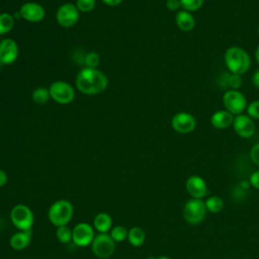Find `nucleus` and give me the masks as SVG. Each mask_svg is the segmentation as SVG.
<instances>
[{
	"mask_svg": "<svg viewBox=\"0 0 259 259\" xmlns=\"http://www.w3.org/2000/svg\"><path fill=\"white\" fill-rule=\"evenodd\" d=\"M252 82L255 87L259 88V70H257L252 76Z\"/></svg>",
	"mask_w": 259,
	"mask_h": 259,
	"instance_id": "f704fd0d",
	"label": "nucleus"
},
{
	"mask_svg": "<svg viewBox=\"0 0 259 259\" xmlns=\"http://www.w3.org/2000/svg\"><path fill=\"white\" fill-rule=\"evenodd\" d=\"M206 210L205 203L202 200L192 198L185 203L183 207V217L187 223L198 225L204 220Z\"/></svg>",
	"mask_w": 259,
	"mask_h": 259,
	"instance_id": "423d86ee",
	"label": "nucleus"
},
{
	"mask_svg": "<svg viewBox=\"0 0 259 259\" xmlns=\"http://www.w3.org/2000/svg\"><path fill=\"white\" fill-rule=\"evenodd\" d=\"M233 127L236 134L244 139L251 138L255 133L254 120L247 114H239L234 118Z\"/></svg>",
	"mask_w": 259,
	"mask_h": 259,
	"instance_id": "4468645a",
	"label": "nucleus"
},
{
	"mask_svg": "<svg viewBox=\"0 0 259 259\" xmlns=\"http://www.w3.org/2000/svg\"><path fill=\"white\" fill-rule=\"evenodd\" d=\"M250 183L251 185L256 188V189H259V170L258 171H255L251 174L250 176Z\"/></svg>",
	"mask_w": 259,
	"mask_h": 259,
	"instance_id": "473e14b6",
	"label": "nucleus"
},
{
	"mask_svg": "<svg viewBox=\"0 0 259 259\" xmlns=\"http://www.w3.org/2000/svg\"><path fill=\"white\" fill-rule=\"evenodd\" d=\"M250 158L254 164L259 166V143L252 147L250 151Z\"/></svg>",
	"mask_w": 259,
	"mask_h": 259,
	"instance_id": "7c9ffc66",
	"label": "nucleus"
},
{
	"mask_svg": "<svg viewBox=\"0 0 259 259\" xmlns=\"http://www.w3.org/2000/svg\"><path fill=\"white\" fill-rule=\"evenodd\" d=\"M2 66H3V64L0 62V69H1V67H2Z\"/></svg>",
	"mask_w": 259,
	"mask_h": 259,
	"instance_id": "58836bf2",
	"label": "nucleus"
},
{
	"mask_svg": "<svg viewBox=\"0 0 259 259\" xmlns=\"http://www.w3.org/2000/svg\"><path fill=\"white\" fill-rule=\"evenodd\" d=\"M234 115L227 110H218L210 117V123L218 130L228 128L233 124Z\"/></svg>",
	"mask_w": 259,
	"mask_h": 259,
	"instance_id": "dca6fc26",
	"label": "nucleus"
},
{
	"mask_svg": "<svg viewBox=\"0 0 259 259\" xmlns=\"http://www.w3.org/2000/svg\"><path fill=\"white\" fill-rule=\"evenodd\" d=\"M56 236H57V239L59 240V242H61L63 244H67L72 240L73 230H71L68 226L58 227Z\"/></svg>",
	"mask_w": 259,
	"mask_h": 259,
	"instance_id": "393cba45",
	"label": "nucleus"
},
{
	"mask_svg": "<svg viewBox=\"0 0 259 259\" xmlns=\"http://www.w3.org/2000/svg\"><path fill=\"white\" fill-rule=\"evenodd\" d=\"M223 104L227 111L233 115L242 114L247 108V100L245 95L239 90H228L223 95Z\"/></svg>",
	"mask_w": 259,
	"mask_h": 259,
	"instance_id": "39448f33",
	"label": "nucleus"
},
{
	"mask_svg": "<svg viewBox=\"0 0 259 259\" xmlns=\"http://www.w3.org/2000/svg\"><path fill=\"white\" fill-rule=\"evenodd\" d=\"M80 11L73 3L62 4L56 12V20L62 27H72L79 19Z\"/></svg>",
	"mask_w": 259,
	"mask_h": 259,
	"instance_id": "1a4fd4ad",
	"label": "nucleus"
},
{
	"mask_svg": "<svg viewBox=\"0 0 259 259\" xmlns=\"http://www.w3.org/2000/svg\"><path fill=\"white\" fill-rule=\"evenodd\" d=\"M77 89L86 95H96L104 91L108 85V79L104 73L97 69L84 67L75 80Z\"/></svg>",
	"mask_w": 259,
	"mask_h": 259,
	"instance_id": "f257e3e1",
	"label": "nucleus"
},
{
	"mask_svg": "<svg viewBox=\"0 0 259 259\" xmlns=\"http://www.w3.org/2000/svg\"><path fill=\"white\" fill-rule=\"evenodd\" d=\"M102 2L108 6H117L122 2V0H102Z\"/></svg>",
	"mask_w": 259,
	"mask_h": 259,
	"instance_id": "c9c22d12",
	"label": "nucleus"
},
{
	"mask_svg": "<svg viewBox=\"0 0 259 259\" xmlns=\"http://www.w3.org/2000/svg\"><path fill=\"white\" fill-rule=\"evenodd\" d=\"M175 22L180 30L186 32L191 31L195 26V19L193 15L186 10H180L176 13Z\"/></svg>",
	"mask_w": 259,
	"mask_h": 259,
	"instance_id": "a211bd4d",
	"label": "nucleus"
},
{
	"mask_svg": "<svg viewBox=\"0 0 259 259\" xmlns=\"http://www.w3.org/2000/svg\"><path fill=\"white\" fill-rule=\"evenodd\" d=\"M203 1L204 0H180V3L183 10L192 12L198 10L202 6Z\"/></svg>",
	"mask_w": 259,
	"mask_h": 259,
	"instance_id": "cd10ccee",
	"label": "nucleus"
},
{
	"mask_svg": "<svg viewBox=\"0 0 259 259\" xmlns=\"http://www.w3.org/2000/svg\"><path fill=\"white\" fill-rule=\"evenodd\" d=\"M128 231L122 226H115L110 230V237L114 242H122L127 239Z\"/></svg>",
	"mask_w": 259,
	"mask_h": 259,
	"instance_id": "a878e982",
	"label": "nucleus"
},
{
	"mask_svg": "<svg viewBox=\"0 0 259 259\" xmlns=\"http://www.w3.org/2000/svg\"><path fill=\"white\" fill-rule=\"evenodd\" d=\"M12 224L19 231H29L34 223L32 210L25 204H16L10 212Z\"/></svg>",
	"mask_w": 259,
	"mask_h": 259,
	"instance_id": "20e7f679",
	"label": "nucleus"
},
{
	"mask_svg": "<svg viewBox=\"0 0 259 259\" xmlns=\"http://www.w3.org/2000/svg\"><path fill=\"white\" fill-rule=\"evenodd\" d=\"M247 115H249L252 119H259V100L252 101L249 105H247Z\"/></svg>",
	"mask_w": 259,
	"mask_h": 259,
	"instance_id": "c756f323",
	"label": "nucleus"
},
{
	"mask_svg": "<svg viewBox=\"0 0 259 259\" xmlns=\"http://www.w3.org/2000/svg\"><path fill=\"white\" fill-rule=\"evenodd\" d=\"M93 226L99 233H107L111 230L112 219L108 213L100 212L94 218Z\"/></svg>",
	"mask_w": 259,
	"mask_h": 259,
	"instance_id": "6ab92c4d",
	"label": "nucleus"
},
{
	"mask_svg": "<svg viewBox=\"0 0 259 259\" xmlns=\"http://www.w3.org/2000/svg\"><path fill=\"white\" fill-rule=\"evenodd\" d=\"M14 17L8 12L0 13V34H6L12 30L14 25Z\"/></svg>",
	"mask_w": 259,
	"mask_h": 259,
	"instance_id": "4be33fe9",
	"label": "nucleus"
},
{
	"mask_svg": "<svg viewBox=\"0 0 259 259\" xmlns=\"http://www.w3.org/2000/svg\"><path fill=\"white\" fill-rule=\"evenodd\" d=\"M172 128L178 134H189L191 133L196 126V119L195 117L188 112L181 111L176 113L171 119Z\"/></svg>",
	"mask_w": 259,
	"mask_h": 259,
	"instance_id": "9d476101",
	"label": "nucleus"
},
{
	"mask_svg": "<svg viewBox=\"0 0 259 259\" xmlns=\"http://www.w3.org/2000/svg\"><path fill=\"white\" fill-rule=\"evenodd\" d=\"M7 180H8V177H7L6 172L4 170L0 169V187L4 186L7 183Z\"/></svg>",
	"mask_w": 259,
	"mask_h": 259,
	"instance_id": "72a5a7b5",
	"label": "nucleus"
},
{
	"mask_svg": "<svg viewBox=\"0 0 259 259\" xmlns=\"http://www.w3.org/2000/svg\"><path fill=\"white\" fill-rule=\"evenodd\" d=\"M157 259H170L169 257H166V256H161V257H158Z\"/></svg>",
	"mask_w": 259,
	"mask_h": 259,
	"instance_id": "4c0bfd02",
	"label": "nucleus"
},
{
	"mask_svg": "<svg viewBox=\"0 0 259 259\" xmlns=\"http://www.w3.org/2000/svg\"><path fill=\"white\" fill-rule=\"evenodd\" d=\"M204 203H205L206 209L213 213L220 212L224 207V201L219 196H210L206 199V201Z\"/></svg>",
	"mask_w": 259,
	"mask_h": 259,
	"instance_id": "b1692460",
	"label": "nucleus"
},
{
	"mask_svg": "<svg viewBox=\"0 0 259 259\" xmlns=\"http://www.w3.org/2000/svg\"><path fill=\"white\" fill-rule=\"evenodd\" d=\"M19 55L16 41L12 38H4L0 41V62L3 65L13 64Z\"/></svg>",
	"mask_w": 259,
	"mask_h": 259,
	"instance_id": "f8f14e48",
	"label": "nucleus"
},
{
	"mask_svg": "<svg viewBox=\"0 0 259 259\" xmlns=\"http://www.w3.org/2000/svg\"><path fill=\"white\" fill-rule=\"evenodd\" d=\"M31 98L36 104H46L51 98L50 91L48 88L37 87L32 91Z\"/></svg>",
	"mask_w": 259,
	"mask_h": 259,
	"instance_id": "5701e85b",
	"label": "nucleus"
},
{
	"mask_svg": "<svg viewBox=\"0 0 259 259\" xmlns=\"http://www.w3.org/2000/svg\"><path fill=\"white\" fill-rule=\"evenodd\" d=\"M92 252L101 259L110 257L115 249V242L107 233H99L96 235L91 243Z\"/></svg>",
	"mask_w": 259,
	"mask_h": 259,
	"instance_id": "0eeeda50",
	"label": "nucleus"
},
{
	"mask_svg": "<svg viewBox=\"0 0 259 259\" xmlns=\"http://www.w3.org/2000/svg\"><path fill=\"white\" fill-rule=\"evenodd\" d=\"M255 59H256L257 63L259 64V46L257 47V49H256V51H255Z\"/></svg>",
	"mask_w": 259,
	"mask_h": 259,
	"instance_id": "e433bc0d",
	"label": "nucleus"
},
{
	"mask_svg": "<svg viewBox=\"0 0 259 259\" xmlns=\"http://www.w3.org/2000/svg\"><path fill=\"white\" fill-rule=\"evenodd\" d=\"M145 232L142 228L140 227H133L127 234V240L131 245L134 247H140L144 244L145 242Z\"/></svg>",
	"mask_w": 259,
	"mask_h": 259,
	"instance_id": "aec40b11",
	"label": "nucleus"
},
{
	"mask_svg": "<svg viewBox=\"0 0 259 259\" xmlns=\"http://www.w3.org/2000/svg\"><path fill=\"white\" fill-rule=\"evenodd\" d=\"M49 91L51 98L59 104H69L75 97L73 87L65 81H55L51 84Z\"/></svg>",
	"mask_w": 259,
	"mask_h": 259,
	"instance_id": "6e6552de",
	"label": "nucleus"
},
{
	"mask_svg": "<svg viewBox=\"0 0 259 259\" xmlns=\"http://www.w3.org/2000/svg\"><path fill=\"white\" fill-rule=\"evenodd\" d=\"M75 5L80 12L88 13L95 8L96 1L95 0H76Z\"/></svg>",
	"mask_w": 259,
	"mask_h": 259,
	"instance_id": "c85d7f7f",
	"label": "nucleus"
},
{
	"mask_svg": "<svg viewBox=\"0 0 259 259\" xmlns=\"http://www.w3.org/2000/svg\"><path fill=\"white\" fill-rule=\"evenodd\" d=\"M20 16L28 22H39L46 16L45 8L36 2H25L19 9Z\"/></svg>",
	"mask_w": 259,
	"mask_h": 259,
	"instance_id": "ddd939ff",
	"label": "nucleus"
},
{
	"mask_svg": "<svg viewBox=\"0 0 259 259\" xmlns=\"http://www.w3.org/2000/svg\"><path fill=\"white\" fill-rule=\"evenodd\" d=\"M95 237L93 227L87 223H79L73 229L72 241L79 247H85L92 243Z\"/></svg>",
	"mask_w": 259,
	"mask_h": 259,
	"instance_id": "9b49d317",
	"label": "nucleus"
},
{
	"mask_svg": "<svg viewBox=\"0 0 259 259\" xmlns=\"http://www.w3.org/2000/svg\"><path fill=\"white\" fill-rule=\"evenodd\" d=\"M221 81L223 85H226L228 88H230L229 90H238V88L242 84L241 76L231 72L221 76Z\"/></svg>",
	"mask_w": 259,
	"mask_h": 259,
	"instance_id": "412c9836",
	"label": "nucleus"
},
{
	"mask_svg": "<svg viewBox=\"0 0 259 259\" xmlns=\"http://www.w3.org/2000/svg\"><path fill=\"white\" fill-rule=\"evenodd\" d=\"M74 213V208L69 200L60 199L54 202L48 211L50 222L56 227L67 226Z\"/></svg>",
	"mask_w": 259,
	"mask_h": 259,
	"instance_id": "7ed1b4c3",
	"label": "nucleus"
},
{
	"mask_svg": "<svg viewBox=\"0 0 259 259\" xmlns=\"http://www.w3.org/2000/svg\"><path fill=\"white\" fill-rule=\"evenodd\" d=\"M100 63V56L96 52H88L84 56V65L87 68L96 69Z\"/></svg>",
	"mask_w": 259,
	"mask_h": 259,
	"instance_id": "bb28decb",
	"label": "nucleus"
},
{
	"mask_svg": "<svg viewBox=\"0 0 259 259\" xmlns=\"http://www.w3.org/2000/svg\"><path fill=\"white\" fill-rule=\"evenodd\" d=\"M166 7L171 11H177L181 7L180 0H167Z\"/></svg>",
	"mask_w": 259,
	"mask_h": 259,
	"instance_id": "2f4dec72",
	"label": "nucleus"
},
{
	"mask_svg": "<svg viewBox=\"0 0 259 259\" xmlns=\"http://www.w3.org/2000/svg\"><path fill=\"white\" fill-rule=\"evenodd\" d=\"M224 60L230 72L237 75L246 73L251 66L248 53L239 47H230L225 53Z\"/></svg>",
	"mask_w": 259,
	"mask_h": 259,
	"instance_id": "f03ea898",
	"label": "nucleus"
},
{
	"mask_svg": "<svg viewBox=\"0 0 259 259\" xmlns=\"http://www.w3.org/2000/svg\"><path fill=\"white\" fill-rule=\"evenodd\" d=\"M31 242V230L29 231H19L11 236L10 246L17 251L25 249Z\"/></svg>",
	"mask_w": 259,
	"mask_h": 259,
	"instance_id": "f3484780",
	"label": "nucleus"
},
{
	"mask_svg": "<svg viewBox=\"0 0 259 259\" xmlns=\"http://www.w3.org/2000/svg\"><path fill=\"white\" fill-rule=\"evenodd\" d=\"M186 190L189 193V195L192 198H196V199H200L202 198L206 192H207V188H206V183L205 181L197 175H192L190 176L187 180H186Z\"/></svg>",
	"mask_w": 259,
	"mask_h": 259,
	"instance_id": "2eb2a0df",
	"label": "nucleus"
},
{
	"mask_svg": "<svg viewBox=\"0 0 259 259\" xmlns=\"http://www.w3.org/2000/svg\"><path fill=\"white\" fill-rule=\"evenodd\" d=\"M257 32H258V35H259V26H258V28H257Z\"/></svg>",
	"mask_w": 259,
	"mask_h": 259,
	"instance_id": "ea45409f",
	"label": "nucleus"
}]
</instances>
